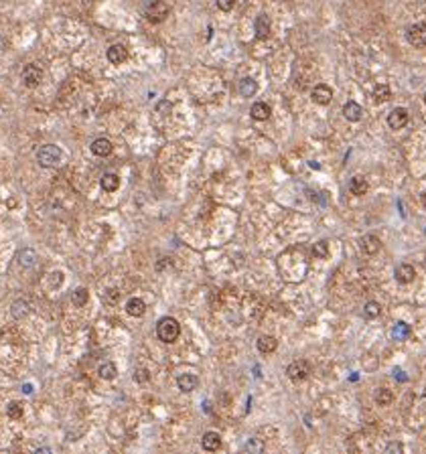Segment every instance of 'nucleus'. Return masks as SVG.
<instances>
[{"mask_svg": "<svg viewBox=\"0 0 426 454\" xmlns=\"http://www.w3.org/2000/svg\"><path fill=\"white\" fill-rule=\"evenodd\" d=\"M157 335H159V339H161L163 343H175V341L179 339V335H181V324H179V320L173 318V316H165V318H161L159 324H157Z\"/></svg>", "mask_w": 426, "mask_h": 454, "instance_id": "1", "label": "nucleus"}, {"mask_svg": "<svg viewBox=\"0 0 426 454\" xmlns=\"http://www.w3.org/2000/svg\"><path fill=\"white\" fill-rule=\"evenodd\" d=\"M61 158H63V152H61L59 146H55V144H45V146H41L39 152H37V160L45 168L57 166L61 162Z\"/></svg>", "mask_w": 426, "mask_h": 454, "instance_id": "2", "label": "nucleus"}, {"mask_svg": "<svg viewBox=\"0 0 426 454\" xmlns=\"http://www.w3.org/2000/svg\"><path fill=\"white\" fill-rule=\"evenodd\" d=\"M144 16H146L150 22H163V20L169 16V4L163 2V0H153V2H148V6L144 8Z\"/></svg>", "mask_w": 426, "mask_h": 454, "instance_id": "3", "label": "nucleus"}, {"mask_svg": "<svg viewBox=\"0 0 426 454\" xmlns=\"http://www.w3.org/2000/svg\"><path fill=\"white\" fill-rule=\"evenodd\" d=\"M406 39L412 47H418V49L426 47V22H416V24L408 26Z\"/></svg>", "mask_w": 426, "mask_h": 454, "instance_id": "4", "label": "nucleus"}, {"mask_svg": "<svg viewBox=\"0 0 426 454\" xmlns=\"http://www.w3.org/2000/svg\"><path fill=\"white\" fill-rule=\"evenodd\" d=\"M311 373V365L305 361V359H298V361H292L288 367H286V375L292 379V381H302L307 379Z\"/></svg>", "mask_w": 426, "mask_h": 454, "instance_id": "5", "label": "nucleus"}, {"mask_svg": "<svg viewBox=\"0 0 426 454\" xmlns=\"http://www.w3.org/2000/svg\"><path fill=\"white\" fill-rule=\"evenodd\" d=\"M408 124V110L404 108H394L390 114H388V126L392 130H400Z\"/></svg>", "mask_w": 426, "mask_h": 454, "instance_id": "6", "label": "nucleus"}, {"mask_svg": "<svg viewBox=\"0 0 426 454\" xmlns=\"http://www.w3.org/2000/svg\"><path fill=\"white\" fill-rule=\"evenodd\" d=\"M311 98H313L315 104L327 106V104L333 100V89H331L329 85H325V83H319V85H315V89L311 92Z\"/></svg>", "mask_w": 426, "mask_h": 454, "instance_id": "7", "label": "nucleus"}, {"mask_svg": "<svg viewBox=\"0 0 426 454\" xmlns=\"http://www.w3.org/2000/svg\"><path fill=\"white\" fill-rule=\"evenodd\" d=\"M41 77H43V73H41V67H37V65H26L24 69H22V81H24V85L26 87H37L39 85V81H41Z\"/></svg>", "mask_w": 426, "mask_h": 454, "instance_id": "8", "label": "nucleus"}, {"mask_svg": "<svg viewBox=\"0 0 426 454\" xmlns=\"http://www.w3.org/2000/svg\"><path fill=\"white\" fill-rule=\"evenodd\" d=\"M416 278V270L410 266V264H400L396 268V280L400 284H412Z\"/></svg>", "mask_w": 426, "mask_h": 454, "instance_id": "9", "label": "nucleus"}, {"mask_svg": "<svg viewBox=\"0 0 426 454\" xmlns=\"http://www.w3.org/2000/svg\"><path fill=\"white\" fill-rule=\"evenodd\" d=\"M177 385H179V389H181L183 394H189V391L197 389V385H199V377L193 375V373H183V375H179Z\"/></svg>", "mask_w": 426, "mask_h": 454, "instance_id": "10", "label": "nucleus"}, {"mask_svg": "<svg viewBox=\"0 0 426 454\" xmlns=\"http://www.w3.org/2000/svg\"><path fill=\"white\" fill-rule=\"evenodd\" d=\"M106 57H108V61H110V63L120 65V63H124V61H126L128 51H126V47H124V45H112V47L108 49Z\"/></svg>", "mask_w": 426, "mask_h": 454, "instance_id": "11", "label": "nucleus"}, {"mask_svg": "<svg viewBox=\"0 0 426 454\" xmlns=\"http://www.w3.org/2000/svg\"><path fill=\"white\" fill-rule=\"evenodd\" d=\"M254 31H256V37L258 39H268L270 37V18H268V14H260L256 18Z\"/></svg>", "mask_w": 426, "mask_h": 454, "instance_id": "12", "label": "nucleus"}, {"mask_svg": "<svg viewBox=\"0 0 426 454\" xmlns=\"http://www.w3.org/2000/svg\"><path fill=\"white\" fill-rule=\"evenodd\" d=\"M343 116L349 120V122H359L361 116H363V108L357 104V102H347L343 106Z\"/></svg>", "mask_w": 426, "mask_h": 454, "instance_id": "13", "label": "nucleus"}, {"mask_svg": "<svg viewBox=\"0 0 426 454\" xmlns=\"http://www.w3.org/2000/svg\"><path fill=\"white\" fill-rule=\"evenodd\" d=\"M250 114H252V118H254V120L264 122V120H268V118H270L272 110H270V106H268V104H264V102H256V104L252 106Z\"/></svg>", "mask_w": 426, "mask_h": 454, "instance_id": "14", "label": "nucleus"}, {"mask_svg": "<svg viewBox=\"0 0 426 454\" xmlns=\"http://www.w3.org/2000/svg\"><path fill=\"white\" fill-rule=\"evenodd\" d=\"M380 248H382L380 237H376V235H363V237H361V250H363L366 254L374 256V254L380 252Z\"/></svg>", "mask_w": 426, "mask_h": 454, "instance_id": "15", "label": "nucleus"}, {"mask_svg": "<svg viewBox=\"0 0 426 454\" xmlns=\"http://www.w3.org/2000/svg\"><path fill=\"white\" fill-rule=\"evenodd\" d=\"M256 347L260 353H274L276 347H278V341L272 337V335H262L258 341H256Z\"/></svg>", "mask_w": 426, "mask_h": 454, "instance_id": "16", "label": "nucleus"}, {"mask_svg": "<svg viewBox=\"0 0 426 454\" xmlns=\"http://www.w3.org/2000/svg\"><path fill=\"white\" fill-rule=\"evenodd\" d=\"M201 446H203V450H207V452H215V450L221 446V438H219V434H217V432H205L203 438H201Z\"/></svg>", "mask_w": 426, "mask_h": 454, "instance_id": "17", "label": "nucleus"}, {"mask_svg": "<svg viewBox=\"0 0 426 454\" xmlns=\"http://www.w3.org/2000/svg\"><path fill=\"white\" fill-rule=\"evenodd\" d=\"M112 142L108 140V138H96L94 142H92V152L96 154V156H108L110 152H112Z\"/></svg>", "mask_w": 426, "mask_h": 454, "instance_id": "18", "label": "nucleus"}, {"mask_svg": "<svg viewBox=\"0 0 426 454\" xmlns=\"http://www.w3.org/2000/svg\"><path fill=\"white\" fill-rule=\"evenodd\" d=\"M368 189H370V185H368V180H366L363 176H353V178L349 180V191H351L353 195H357V197L366 195Z\"/></svg>", "mask_w": 426, "mask_h": 454, "instance_id": "19", "label": "nucleus"}, {"mask_svg": "<svg viewBox=\"0 0 426 454\" xmlns=\"http://www.w3.org/2000/svg\"><path fill=\"white\" fill-rule=\"evenodd\" d=\"M126 312L130 314V316H142L144 312H146V304L142 298H130L128 302H126Z\"/></svg>", "mask_w": 426, "mask_h": 454, "instance_id": "20", "label": "nucleus"}, {"mask_svg": "<svg viewBox=\"0 0 426 454\" xmlns=\"http://www.w3.org/2000/svg\"><path fill=\"white\" fill-rule=\"evenodd\" d=\"M28 312H31V306H28L26 300H22V298L14 300L12 306H10V314H12L14 318H18V320H20V318H24Z\"/></svg>", "mask_w": 426, "mask_h": 454, "instance_id": "21", "label": "nucleus"}, {"mask_svg": "<svg viewBox=\"0 0 426 454\" xmlns=\"http://www.w3.org/2000/svg\"><path fill=\"white\" fill-rule=\"evenodd\" d=\"M37 260H39V256H37V252L31 250V248H26V250H22V252L18 254V262H20V266H24V268H33V266L37 264Z\"/></svg>", "mask_w": 426, "mask_h": 454, "instance_id": "22", "label": "nucleus"}, {"mask_svg": "<svg viewBox=\"0 0 426 454\" xmlns=\"http://www.w3.org/2000/svg\"><path fill=\"white\" fill-rule=\"evenodd\" d=\"M256 92H258V83L252 77H246L239 81V94L244 98H252V96H256Z\"/></svg>", "mask_w": 426, "mask_h": 454, "instance_id": "23", "label": "nucleus"}, {"mask_svg": "<svg viewBox=\"0 0 426 454\" xmlns=\"http://www.w3.org/2000/svg\"><path fill=\"white\" fill-rule=\"evenodd\" d=\"M118 187H120V176H118V174L108 172V174H104V176H102V189H104V191L114 193Z\"/></svg>", "mask_w": 426, "mask_h": 454, "instance_id": "24", "label": "nucleus"}, {"mask_svg": "<svg viewBox=\"0 0 426 454\" xmlns=\"http://www.w3.org/2000/svg\"><path fill=\"white\" fill-rule=\"evenodd\" d=\"M98 373H100V377H102V379H114V377H116V373H118V369H116V365H114V363L106 361V363H102V365L98 367Z\"/></svg>", "mask_w": 426, "mask_h": 454, "instance_id": "25", "label": "nucleus"}, {"mask_svg": "<svg viewBox=\"0 0 426 454\" xmlns=\"http://www.w3.org/2000/svg\"><path fill=\"white\" fill-rule=\"evenodd\" d=\"M392 337H394L396 341H404V339H408V337H410V326H408L406 322H396V326L392 328Z\"/></svg>", "mask_w": 426, "mask_h": 454, "instance_id": "26", "label": "nucleus"}, {"mask_svg": "<svg viewBox=\"0 0 426 454\" xmlns=\"http://www.w3.org/2000/svg\"><path fill=\"white\" fill-rule=\"evenodd\" d=\"M392 98V89L386 85V83H382V85H378L376 89H374V100L376 102H388Z\"/></svg>", "mask_w": 426, "mask_h": 454, "instance_id": "27", "label": "nucleus"}, {"mask_svg": "<svg viewBox=\"0 0 426 454\" xmlns=\"http://www.w3.org/2000/svg\"><path fill=\"white\" fill-rule=\"evenodd\" d=\"M363 314H366L368 318H378V316L382 314V306H380V302L370 300V302L366 304V308H363Z\"/></svg>", "mask_w": 426, "mask_h": 454, "instance_id": "28", "label": "nucleus"}, {"mask_svg": "<svg viewBox=\"0 0 426 454\" xmlns=\"http://www.w3.org/2000/svg\"><path fill=\"white\" fill-rule=\"evenodd\" d=\"M327 254H329V244H327V239H321V241H317V244L313 246V256H315V258H327Z\"/></svg>", "mask_w": 426, "mask_h": 454, "instance_id": "29", "label": "nucleus"}, {"mask_svg": "<svg viewBox=\"0 0 426 454\" xmlns=\"http://www.w3.org/2000/svg\"><path fill=\"white\" fill-rule=\"evenodd\" d=\"M376 402H378L380 406H390V404L394 402V394H392L390 389H380L378 396H376Z\"/></svg>", "mask_w": 426, "mask_h": 454, "instance_id": "30", "label": "nucleus"}, {"mask_svg": "<svg viewBox=\"0 0 426 454\" xmlns=\"http://www.w3.org/2000/svg\"><path fill=\"white\" fill-rule=\"evenodd\" d=\"M6 412H8V416L12 418V420H18V418H22V404L20 402H10L8 404V408H6Z\"/></svg>", "mask_w": 426, "mask_h": 454, "instance_id": "31", "label": "nucleus"}, {"mask_svg": "<svg viewBox=\"0 0 426 454\" xmlns=\"http://www.w3.org/2000/svg\"><path fill=\"white\" fill-rule=\"evenodd\" d=\"M87 290L85 288H77L75 292H73V296H71V300H73V304L75 306H83V304L87 302Z\"/></svg>", "mask_w": 426, "mask_h": 454, "instance_id": "32", "label": "nucleus"}, {"mask_svg": "<svg viewBox=\"0 0 426 454\" xmlns=\"http://www.w3.org/2000/svg\"><path fill=\"white\" fill-rule=\"evenodd\" d=\"M215 4H217V8H219V10L229 12V10L235 6V0H215Z\"/></svg>", "mask_w": 426, "mask_h": 454, "instance_id": "33", "label": "nucleus"}, {"mask_svg": "<svg viewBox=\"0 0 426 454\" xmlns=\"http://www.w3.org/2000/svg\"><path fill=\"white\" fill-rule=\"evenodd\" d=\"M134 379H136V381H140V383L148 381V379H150V375H148V369H136V373H134Z\"/></svg>", "mask_w": 426, "mask_h": 454, "instance_id": "34", "label": "nucleus"}, {"mask_svg": "<svg viewBox=\"0 0 426 454\" xmlns=\"http://www.w3.org/2000/svg\"><path fill=\"white\" fill-rule=\"evenodd\" d=\"M120 296V292L118 290H114V288H110L108 292H104V300L106 302H116V298Z\"/></svg>", "mask_w": 426, "mask_h": 454, "instance_id": "35", "label": "nucleus"}, {"mask_svg": "<svg viewBox=\"0 0 426 454\" xmlns=\"http://www.w3.org/2000/svg\"><path fill=\"white\" fill-rule=\"evenodd\" d=\"M246 450H256V452H260V450H262V446H260V444H256V442H252V444L248 442V444H246Z\"/></svg>", "mask_w": 426, "mask_h": 454, "instance_id": "36", "label": "nucleus"}, {"mask_svg": "<svg viewBox=\"0 0 426 454\" xmlns=\"http://www.w3.org/2000/svg\"><path fill=\"white\" fill-rule=\"evenodd\" d=\"M392 450H396V452H402V444H396V442H392V444L388 446V452H392Z\"/></svg>", "mask_w": 426, "mask_h": 454, "instance_id": "37", "label": "nucleus"}, {"mask_svg": "<svg viewBox=\"0 0 426 454\" xmlns=\"http://www.w3.org/2000/svg\"><path fill=\"white\" fill-rule=\"evenodd\" d=\"M422 205H424V207H426V191H424V193H422Z\"/></svg>", "mask_w": 426, "mask_h": 454, "instance_id": "38", "label": "nucleus"}, {"mask_svg": "<svg viewBox=\"0 0 426 454\" xmlns=\"http://www.w3.org/2000/svg\"><path fill=\"white\" fill-rule=\"evenodd\" d=\"M424 104H426V94H424Z\"/></svg>", "mask_w": 426, "mask_h": 454, "instance_id": "39", "label": "nucleus"}]
</instances>
